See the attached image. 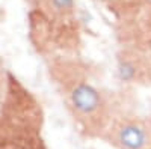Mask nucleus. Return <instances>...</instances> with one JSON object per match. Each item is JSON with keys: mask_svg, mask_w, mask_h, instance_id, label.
<instances>
[{"mask_svg": "<svg viewBox=\"0 0 151 149\" xmlns=\"http://www.w3.org/2000/svg\"><path fill=\"white\" fill-rule=\"evenodd\" d=\"M41 130V104L12 74L9 93L0 111V149H47Z\"/></svg>", "mask_w": 151, "mask_h": 149, "instance_id": "obj_1", "label": "nucleus"}, {"mask_svg": "<svg viewBox=\"0 0 151 149\" xmlns=\"http://www.w3.org/2000/svg\"><path fill=\"white\" fill-rule=\"evenodd\" d=\"M50 69L76 122L86 134L103 137L112 123V107L107 95L77 72L64 69L62 65H53Z\"/></svg>", "mask_w": 151, "mask_h": 149, "instance_id": "obj_2", "label": "nucleus"}, {"mask_svg": "<svg viewBox=\"0 0 151 149\" xmlns=\"http://www.w3.org/2000/svg\"><path fill=\"white\" fill-rule=\"evenodd\" d=\"M103 137L116 149H151V118L121 116L113 119Z\"/></svg>", "mask_w": 151, "mask_h": 149, "instance_id": "obj_3", "label": "nucleus"}, {"mask_svg": "<svg viewBox=\"0 0 151 149\" xmlns=\"http://www.w3.org/2000/svg\"><path fill=\"white\" fill-rule=\"evenodd\" d=\"M116 76L127 84L151 83V59L133 48H124L116 54Z\"/></svg>", "mask_w": 151, "mask_h": 149, "instance_id": "obj_4", "label": "nucleus"}, {"mask_svg": "<svg viewBox=\"0 0 151 149\" xmlns=\"http://www.w3.org/2000/svg\"><path fill=\"white\" fill-rule=\"evenodd\" d=\"M76 11V0H33L32 18L64 21L73 17Z\"/></svg>", "mask_w": 151, "mask_h": 149, "instance_id": "obj_5", "label": "nucleus"}, {"mask_svg": "<svg viewBox=\"0 0 151 149\" xmlns=\"http://www.w3.org/2000/svg\"><path fill=\"white\" fill-rule=\"evenodd\" d=\"M11 77H12V72L5 66L3 59L0 57V111H2V108H3V106L6 103L8 93H9Z\"/></svg>", "mask_w": 151, "mask_h": 149, "instance_id": "obj_6", "label": "nucleus"}]
</instances>
